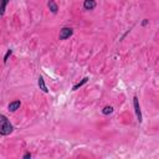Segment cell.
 Returning <instances> with one entry per match:
<instances>
[{
	"label": "cell",
	"mask_w": 159,
	"mask_h": 159,
	"mask_svg": "<svg viewBox=\"0 0 159 159\" xmlns=\"http://www.w3.org/2000/svg\"><path fill=\"white\" fill-rule=\"evenodd\" d=\"M14 125L5 114H0V135H9L12 133Z\"/></svg>",
	"instance_id": "1"
},
{
	"label": "cell",
	"mask_w": 159,
	"mask_h": 159,
	"mask_svg": "<svg viewBox=\"0 0 159 159\" xmlns=\"http://www.w3.org/2000/svg\"><path fill=\"white\" fill-rule=\"evenodd\" d=\"M11 53H12V50H11V48H9V50L6 51V53H5V56H4V63H6V62H7L9 57L11 56Z\"/></svg>",
	"instance_id": "11"
},
{
	"label": "cell",
	"mask_w": 159,
	"mask_h": 159,
	"mask_svg": "<svg viewBox=\"0 0 159 159\" xmlns=\"http://www.w3.org/2000/svg\"><path fill=\"white\" fill-rule=\"evenodd\" d=\"M0 4H1V0H0Z\"/></svg>",
	"instance_id": "14"
},
{
	"label": "cell",
	"mask_w": 159,
	"mask_h": 159,
	"mask_svg": "<svg viewBox=\"0 0 159 159\" xmlns=\"http://www.w3.org/2000/svg\"><path fill=\"white\" fill-rule=\"evenodd\" d=\"M83 7L86 10H93L96 7V1L94 0H84L83 1Z\"/></svg>",
	"instance_id": "7"
},
{
	"label": "cell",
	"mask_w": 159,
	"mask_h": 159,
	"mask_svg": "<svg viewBox=\"0 0 159 159\" xmlns=\"http://www.w3.org/2000/svg\"><path fill=\"white\" fill-rule=\"evenodd\" d=\"M87 81H88V77H84V78H82V80H81L78 83H76V84L72 87V91H77L80 87H82L84 83H87Z\"/></svg>",
	"instance_id": "8"
},
{
	"label": "cell",
	"mask_w": 159,
	"mask_h": 159,
	"mask_svg": "<svg viewBox=\"0 0 159 159\" xmlns=\"http://www.w3.org/2000/svg\"><path fill=\"white\" fill-rule=\"evenodd\" d=\"M37 84H39V87H40V89H41L42 92H45V93L48 92V89H47V87H46V83H45V80H43L42 76L39 77V80H37Z\"/></svg>",
	"instance_id": "6"
},
{
	"label": "cell",
	"mask_w": 159,
	"mask_h": 159,
	"mask_svg": "<svg viewBox=\"0 0 159 159\" xmlns=\"http://www.w3.org/2000/svg\"><path fill=\"white\" fill-rule=\"evenodd\" d=\"M22 158H24V159H29V158H31V153H25Z\"/></svg>",
	"instance_id": "13"
},
{
	"label": "cell",
	"mask_w": 159,
	"mask_h": 159,
	"mask_svg": "<svg viewBox=\"0 0 159 159\" xmlns=\"http://www.w3.org/2000/svg\"><path fill=\"white\" fill-rule=\"evenodd\" d=\"M113 112V107L112 106H106L103 109H102V113L104 114V116H108V114H111Z\"/></svg>",
	"instance_id": "10"
},
{
	"label": "cell",
	"mask_w": 159,
	"mask_h": 159,
	"mask_svg": "<svg viewBox=\"0 0 159 159\" xmlns=\"http://www.w3.org/2000/svg\"><path fill=\"white\" fill-rule=\"evenodd\" d=\"M20 106H21V102H20L19 99H15V101H12V102L9 103L7 109H9L10 112H16V111L20 108Z\"/></svg>",
	"instance_id": "4"
},
{
	"label": "cell",
	"mask_w": 159,
	"mask_h": 159,
	"mask_svg": "<svg viewBox=\"0 0 159 159\" xmlns=\"http://www.w3.org/2000/svg\"><path fill=\"white\" fill-rule=\"evenodd\" d=\"M47 7L50 9V11H51L52 14H57V12H58V6H57V4L55 2V0H48Z\"/></svg>",
	"instance_id": "5"
},
{
	"label": "cell",
	"mask_w": 159,
	"mask_h": 159,
	"mask_svg": "<svg viewBox=\"0 0 159 159\" xmlns=\"http://www.w3.org/2000/svg\"><path fill=\"white\" fill-rule=\"evenodd\" d=\"M148 24H149V20H148V19H144V20L142 21V26H147Z\"/></svg>",
	"instance_id": "12"
},
{
	"label": "cell",
	"mask_w": 159,
	"mask_h": 159,
	"mask_svg": "<svg viewBox=\"0 0 159 159\" xmlns=\"http://www.w3.org/2000/svg\"><path fill=\"white\" fill-rule=\"evenodd\" d=\"M10 0H1V4H0V16H2L5 14V9H6V5L9 4Z\"/></svg>",
	"instance_id": "9"
},
{
	"label": "cell",
	"mask_w": 159,
	"mask_h": 159,
	"mask_svg": "<svg viewBox=\"0 0 159 159\" xmlns=\"http://www.w3.org/2000/svg\"><path fill=\"white\" fill-rule=\"evenodd\" d=\"M72 34H73V29L65 26V27H62V29L60 30L58 39H60V40H66V39H68L70 36H72Z\"/></svg>",
	"instance_id": "2"
},
{
	"label": "cell",
	"mask_w": 159,
	"mask_h": 159,
	"mask_svg": "<svg viewBox=\"0 0 159 159\" xmlns=\"http://www.w3.org/2000/svg\"><path fill=\"white\" fill-rule=\"evenodd\" d=\"M133 106H134V112H135L137 119L140 123L143 120V118H142V111H140V106H139V101H138V97L137 96L133 97Z\"/></svg>",
	"instance_id": "3"
}]
</instances>
